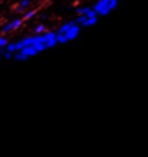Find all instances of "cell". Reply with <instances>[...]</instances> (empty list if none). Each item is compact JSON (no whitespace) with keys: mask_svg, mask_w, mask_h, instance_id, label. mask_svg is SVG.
Here are the masks:
<instances>
[{"mask_svg":"<svg viewBox=\"0 0 148 157\" xmlns=\"http://www.w3.org/2000/svg\"><path fill=\"white\" fill-rule=\"evenodd\" d=\"M115 0H99L96 4V12H99V14H106V12L112 9V7H115Z\"/></svg>","mask_w":148,"mask_h":157,"instance_id":"obj_1","label":"cell"}]
</instances>
